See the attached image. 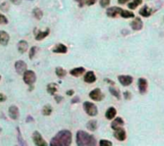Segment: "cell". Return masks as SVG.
Instances as JSON below:
<instances>
[{
  "label": "cell",
  "mask_w": 164,
  "mask_h": 146,
  "mask_svg": "<svg viewBox=\"0 0 164 146\" xmlns=\"http://www.w3.org/2000/svg\"><path fill=\"white\" fill-rule=\"evenodd\" d=\"M72 142V134L69 130H62L50 142L51 146H69Z\"/></svg>",
  "instance_id": "cell-1"
},
{
  "label": "cell",
  "mask_w": 164,
  "mask_h": 146,
  "mask_svg": "<svg viewBox=\"0 0 164 146\" xmlns=\"http://www.w3.org/2000/svg\"><path fill=\"white\" fill-rule=\"evenodd\" d=\"M76 143L79 146H95L96 139L92 135L88 133L79 130L76 134Z\"/></svg>",
  "instance_id": "cell-2"
},
{
  "label": "cell",
  "mask_w": 164,
  "mask_h": 146,
  "mask_svg": "<svg viewBox=\"0 0 164 146\" xmlns=\"http://www.w3.org/2000/svg\"><path fill=\"white\" fill-rule=\"evenodd\" d=\"M84 110L90 117H95L98 114V109H97L96 105L94 103H92V102L85 101L84 103Z\"/></svg>",
  "instance_id": "cell-3"
},
{
  "label": "cell",
  "mask_w": 164,
  "mask_h": 146,
  "mask_svg": "<svg viewBox=\"0 0 164 146\" xmlns=\"http://www.w3.org/2000/svg\"><path fill=\"white\" fill-rule=\"evenodd\" d=\"M23 80L24 82L29 85V86H32L36 80V76L35 74V72L34 71H25V73L23 74Z\"/></svg>",
  "instance_id": "cell-4"
},
{
  "label": "cell",
  "mask_w": 164,
  "mask_h": 146,
  "mask_svg": "<svg viewBox=\"0 0 164 146\" xmlns=\"http://www.w3.org/2000/svg\"><path fill=\"white\" fill-rule=\"evenodd\" d=\"M33 140L36 146H46L47 145L46 141L43 139L42 136L38 131H35L33 133Z\"/></svg>",
  "instance_id": "cell-5"
},
{
  "label": "cell",
  "mask_w": 164,
  "mask_h": 146,
  "mask_svg": "<svg viewBox=\"0 0 164 146\" xmlns=\"http://www.w3.org/2000/svg\"><path fill=\"white\" fill-rule=\"evenodd\" d=\"M89 98L94 101H101L104 98V95L102 93V91L99 88H97V89L92 90L89 93Z\"/></svg>",
  "instance_id": "cell-6"
},
{
  "label": "cell",
  "mask_w": 164,
  "mask_h": 146,
  "mask_svg": "<svg viewBox=\"0 0 164 146\" xmlns=\"http://www.w3.org/2000/svg\"><path fill=\"white\" fill-rule=\"evenodd\" d=\"M14 68H15V71L17 72L18 75H23L25 71L27 70V64L22 60H17L14 63Z\"/></svg>",
  "instance_id": "cell-7"
},
{
  "label": "cell",
  "mask_w": 164,
  "mask_h": 146,
  "mask_svg": "<svg viewBox=\"0 0 164 146\" xmlns=\"http://www.w3.org/2000/svg\"><path fill=\"white\" fill-rule=\"evenodd\" d=\"M138 89H139V93L141 95H144L147 93L148 90V81L144 78H140L138 79Z\"/></svg>",
  "instance_id": "cell-8"
},
{
  "label": "cell",
  "mask_w": 164,
  "mask_h": 146,
  "mask_svg": "<svg viewBox=\"0 0 164 146\" xmlns=\"http://www.w3.org/2000/svg\"><path fill=\"white\" fill-rule=\"evenodd\" d=\"M49 33H50V30L49 29H46L43 32L41 31V30H39V31L35 30V38H36V40L41 41V40L44 39L46 36H48Z\"/></svg>",
  "instance_id": "cell-9"
},
{
  "label": "cell",
  "mask_w": 164,
  "mask_h": 146,
  "mask_svg": "<svg viewBox=\"0 0 164 146\" xmlns=\"http://www.w3.org/2000/svg\"><path fill=\"white\" fill-rule=\"evenodd\" d=\"M114 138L116 139H118L119 141H124L127 138V134H126V131L122 128V127H120V128L114 130V134H113Z\"/></svg>",
  "instance_id": "cell-10"
},
{
  "label": "cell",
  "mask_w": 164,
  "mask_h": 146,
  "mask_svg": "<svg viewBox=\"0 0 164 146\" xmlns=\"http://www.w3.org/2000/svg\"><path fill=\"white\" fill-rule=\"evenodd\" d=\"M122 9L119 7H112V8H108L107 10V15L108 17H112V18H115L117 15L120 14Z\"/></svg>",
  "instance_id": "cell-11"
},
{
  "label": "cell",
  "mask_w": 164,
  "mask_h": 146,
  "mask_svg": "<svg viewBox=\"0 0 164 146\" xmlns=\"http://www.w3.org/2000/svg\"><path fill=\"white\" fill-rule=\"evenodd\" d=\"M131 27L134 31H140L143 28V22L141 20V18L134 17V19L131 22Z\"/></svg>",
  "instance_id": "cell-12"
},
{
  "label": "cell",
  "mask_w": 164,
  "mask_h": 146,
  "mask_svg": "<svg viewBox=\"0 0 164 146\" xmlns=\"http://www.w3.org/2000/svg\"><path fill=\"white\" fill-rule=\"evenodd\" d=\"M10 41V35L5 31H0V44L2 46H7Z\"/></svg>",
  "instance_id": "cell-13"
},
{
  "label": "cell",
  "mask_w": 164,
  "mask_h": 146,
  "mask_svg": "<svg viewBox=\"0 0 164 146\" xmlns=\"http://www.w3.org/2000/svg\"><path fill=\"white\" fill-rule=\"evenodd\" d=\"M9 116L12 119H17L19 118V110L15 105H12L9 108Z\"/></svg>",
  "instance_id": "cell-14"
},
{
  "label": "cell",
  "mask_w": 164,
  "mask_h": 146,
  "mask_svg": "<svg viewBox=\"0 0 164 146\" xmlns=\"http://www.w3.org/2000/svg\"><path fill=\"white\" fill-rule=\"evenodd\" d=\"M119 82L123 85V86H129L133 83V77L131 76H119L118 77Z\"/></svg>",
  "instance_id": "cell-15"
},
{
  "label": "cell",
  "mask_w": 164,
  "mask_h": 146,
  "mask_svg": "<svg viewBox=\"0 0 164 146\" xmlns=\"http://www.w3.org/2000/svg\"><path fill=\"white\" fill-rule=\"evenodd\" d=\"M84 80L86 83H93V82L96 81V76H95V74H94L92 71H89V72H87L86 74L85 75Z\"/></svg>",
  "instance_id": "cell-16"
},
{
  "label": "cell",
  "mask_w": 164,
  "mask_h": 146,
  "mask_svg": "<svg viewBox=\"0 0 164 146\" xmlns=\"http://www.w3.org/2000/svg\"><path fill=\"white\" fill-rule=\"evenodd\" d=\"M85 69L84 67H78V68L72 69L70 71V75L73 76V77H75V78H79L83 74H85Z\"/></svg>",
  "instance_id": "cell-17"
},
{
  "label": "cell",
  "mask_w": 164,
  "mask_h": 146,
  "mask_svg": "<svg viewBox=\"0 0 164 146\" xmlns=\"http://www.w3.org/2000/svg\"><path fill=\"white\" fill-rule=\"evenodd\" d=\"M53 52L57 53H67V47L64 44L59 43L53 48Z\"/></svg>",
  "instance_id": "cell-18"
},
{
  "label": "cell",
  "mask_w": 164,
  "mask_h": 146,
  "mask_svg": "<svg viewBox=\"0 0 164 146\" xmlns=\"http://www.w3.org/2000/svg\"><path fill=\"white\" fill-rule=\"evenodd\" d=\"M17 49H18V52L20 53H24L27 52L28 50V42L25 41V40H20L19 42L17 43Z\"/></svg>",
  "instance_id": "cell-19"
},
{
  "label": "cell",
  "mask_w": 164,
  "mask_h": 146,
  "mask_svg": "<svg viewBox=\"0 0 164 146\" xmlns=\"http://www.w3.org/2000/svg\"><path fill=\"white\" fill-rule=\"evenodd\" d=\"M116 114H117V111H116V109L114 108V107H109L107 110V112H106V118H107V119H113L114 118H115V116H116Z\"/></svg>",
  "instance_id": "cell-20"
},
{
  "label": "cell",
  "mask_w": 164,
  "mask_h": 146,
  "mask_svg": "<svg viewBox=\"0 0 164 146\" xmlns=\"http://www.w3.org/2000/svg\"><path fill=\"white\" fill-rule=\"evenodd\" d=\"M154 13V11L152 9H150L147 5H145L142 9H140L139 11V14L144 16V17H149L152 13Z\"/></svg>",
  "instance_id": "cell-21"
},
{
  "label": "cell",
  "mask_w": 164,
  "mask_h": 146,
  "mask_svg": "<svg viewBox=\"0 0 164 146\" xmlns=\"http://www.w3.org/2000/svg\"><path fill=\"white\" fill-rule=\"evenodd\" d=\"M124 120L122 119V118H116L112 122V128L113 130H116L118 128H120V127H122L124 125Z\"/></svg>",
  "instance_id": "cell-22"
},
{
  "label": "cell",
  "mask_w": 164,
  "mask_h": 146,
  "mask_svg": "<svg viewBox=\"0 0 164 146\" xmlns=\"http://www.w3.org/2000/svg\"><path fill=\"white\" fill-rule=\"evenodd\" d=\"M57 90H58V85L56 83H49L47 85V92L52 96H54L55 94H56Z\"/></svg>",
  "instance_id": "cell-23"
},
{
  "label": "cell",
  "mask_w": 164,
  "mask_h": 146,
  "mask_svg": "<svg viewBox=\"0 0 164 146\" xmlns=\"http://www.w3.org/2000/svg\"><path fill=\"white\" fill-rule=\"evenodd\" d=\"M86 127H87V129H88L89 131H91V132L95 131V130L97 129V127H98V125H97V121H96L95 119H91V120H89V121L87 122V124H86Z\"/></svg>",
  "instance_id": "cell-24"
},
{
  "label": "cell",
  "mask_w": 164,
  "mask_h": 146,
  "mask_svg": "<svg viewBox=\"0 0 164 146\" xmlns=\"http://www.w3.org/2000/svg\"><path fill=\"white\" fill-rule=\"evenodd\" d=\"M33 15H34L35 18H36L38 20H41V18H42V16H43V13H42V11H41V9L35 8V9L33 10Z\"/></svg>",
  "instance_id": "cell-25"
},
{
  "label": "cell",
  "mask_w": 164,
  "mask_h": 146,
  "mask_svg": "<svg viewBox=\"0 0 164 146\" xmlns=\"http://www.w3.org/2000/svg\"><path fill=\"white\" fill-rule=\"evenodd\" d=\"M109 92H111V94L113 96V97H115L117 99H120L121 98V96H120V91L117 89V88H115V87H109Z\"/></svg>",
  "instance_id": "cell-26"
},
{
  "label": "cell",
  "mask_w": 164,
  "mask_h": 146,
  "mask_svg": "<svg viewBox=\"0 0 164 146\" xmlns=\"http://www.w3.org/2000/svg\"><path fill=\"white\" fill-rule=\"evenodd\" d=\"M56 75H57L58 78H63L66 76V71L62 67H57L56 68Z\"/></svg>",
  "instance_id": "cell-27"
},
{
  "label": "cell",
  "mask_w": 164,
  "mask_h": 146,
  "mask_svg": "<svg viewBox=\"0 0 164 146\" xmlns=\"http://www.w3.org/2000/svg\"><path fill=\"white\" fill-rule=\"evenodd\" d=\"M52 111H53L52 106L49 105V104H46V105L43 106V108H42V115H43V116H50V115L52 114Z\"/></svg>",
  "instance_id": "cell-28"
},
{
  "label": "cell",
  "mask_w": 164,
  "mask_h": 146,
  "mask_svg": "<svg viewBox=\"0 0 164 146\" xmlns=\"http://www.w3.org/2000/svg\"><path fill=\"white\" fill-rule=\"evenodd\" d=\"M120 15L123 17V18H130V17H134V13L131 11H126V10H123L121 11L120 13Z\"/></svg>",
  "instance_id": "cell-29"
},
{
  "label": "cell",
  "mask_w": 164,
  "mask_h": 146,
  "mask_svg": "<svg viewBox=\"0 0 164 146\" xmlns=\"http://www.w3.org/2000/svg\"><path fill=\"white\" fill-rule=\"evenodd\" d=\"M142 1H143V0H134L133 2L128 4V7H129L130 10H134V9L137 8V6L142 4Z\"/></svg>",
  "instance_id": "cell-30"
},
{
  "label": "cell",
  "mask_w": 164,
  "mask_h": 146,
  "mask_svg": "<svg viewBox=\"0 0 164 146\" xmlns=\"http://www.w3.org/2000/svg\"><path fill=\"white\" fill-rule=\"evenodd\" d=\"M17 130V138H18V142H19L20 145H26V143L23 141V138H21V133H20V130L19 128H16Z\"/></svg>",
  "instance_id": "cell-31"
},
{
  "label": "cell",
  "mask_w": 164,
  "mask_h": 146,
  "mask_svg": "<svg viewBox=\"0 0 164 146\" xmlns=\"http://www.w3.org/2000/svg\"><path fill=\"white\" fill-rule=\"evenodd\" d=\"M36 51H38V48H36V46H34V47L31 48L30 53H29V58H30V59L34 58V57H35V54H36Z\"/></svg>",
  "instance_id": "cell-32"
},
{
  "label": "cell",
  "mask_w": 164,
  "mask_h": 146,
  "mask_svg": "<svg viewBox=\"0 0 164 146\" xmlns=\"http://www.w3.org/2000/svg\"><path fill=\"white\" fill-rule=\"evenodd\" d=\"M99 145L100 146H112V142L109 140H107V139H102V140H100Z\"/></svg>",
  "instance_id": "cell-33"
},
{
  "label": "cell",
  "mask_w": 164,
  "mask_h": 146,
  "mask_svg": "<svg viewBox=\"0 0 164 146\" xmlns=\"http://www.w3.org/2000/svg\"><path fill=\"white\" fill-rule=\"evenodd\" d=\"M0 24H2V25H6L8 24V19H7V17L2 14V13H0Z\"/></svg>",
  "instance_id": "cell-34"
},
{
  "label": "cell",
  "mask_w": 164,
  "mask_h": 146,
  "mask_svg": "<svg viewBox=\"0 0 164 146\" xmlns=\"http://www.w3.org/2000/svg\"><path fill=\"white\" fill-rule=\"evenodd\" d=\"M109 3H111V0H100V5L102 8H107Z\"/></svg>",
  "instance_id": "cell-35"
},
{
  "label": "cell",
  "mask_w": 164,
  "mask_h": 146,
  "mask_svg": "<svg viewBox=\"0 0 164 146\" xmlns=\"http://www.w3.org/2000/svg\"><path fill=\"white\" fill-rule=\"evenodd\" d=\"M0 9H1L2 11H4V12H8V10H9V4L7 2H3L1 5H0Z\"/></svg>",
  "instance_id": "cell-36"
},
{
  "label": "cell",
  "mask_w": 164,
  "mask_h": 146,
  "mask_svg": "<svg viewBox=\"0 0 164 146\" xmlns=\"http://www.w3.org/2000/svg\"><path fill=\"white\" fill-rule=\"evenodd\" d=\"M124 98H125V99H127V100H130V99L132 98V94H131V92H129V91H126V92H124Z\"/></svg>",
  "instance_id": "cell-37"
},
{
  "label": "cell",
  "mask_w": 164,
  "mask_h": 146,
  "mask_svg": "<svg viewBox=\"0 0 164 146\" xmlns=\"http://www.w3.org/2000/svg\"><path fill=\"white\" fill-rule=\"evenodd\" d=\"M97 0H85V4L88 6H92L96 3Z\"/></svg>",
  "instance_id": "cell-38"
},
{
  "label": "cell",
  "mask_w": 164,
  "mask_h": 146,
  "mask_svg": "<svg viewBox=\"0 0 164 146\" xmlns=\"http://www.w3.org/2000/svg\"><path fill=\"white\" fill-rule=\"evenodd\" d=\"M54 98H55V99H56V101H57L58 103L62 102V100L63 99V97H61V96H58V95H54Z\"/></svg>",
  "instance_id": "cell-39"
},
{
  "label": "cell",
  "mask_w": 164,
  "mask_h": 146,
  "mask_svg": "<svg viewBox=\"0 0 164 146\" xmlns=\"http://www.w3.org/2000/svg\"><path fill=\"white\" fill-rule=\"evenodd\" d=\"M75 1H77V3H78V5H79V7H84L85 6V0H75Z\"/></svg>",
  "instance_id": "cell-40"
},
{
  "label": "cell",
  "mask_w": 164,
  "mask_h": 146,
  "mask_svg": "<svg viewBox=\"0 0 164 146\" xmlns=\"http://www.w3.org/2000/svg\"><path fill=\"white\" fill-rule=\"evenodd\" d=\"M6 99H7V97L4 94L0 93V102H4V101H6Z\"/></svg>",
  "instance_id": "cell-41"
},
{
  "label": "cell",
  "mask_w": 164,
  "mask_h": 146,
  "mask_svg": "<svg viewBox=\"0 0 164 146\" xmlns=\"http://www.w3.org/2000/svg\"><path fill=\"white\" fill-rule=\"evenodd\" d=\"M78 102H80V98L79 97H74L72 98V100H71V103H78Z\"/></svg>",
  "instance_id": "cell-42"
},
{
  "label": "cell",
  "mask_w": 164,
  "mask_h": 146,
  "mask_svg": "<svg viewBox=\"0 0 164 146\" xmlns=\"http://www.w3.org/2000/svg\"><path fill=\"white\" fill-rule=\"evenodd\" d=\"M21 1H22V0H11V2L15 4V5H19L21 3Z\"/></svg>",
  "instance_id": "cell-43"
},
{
  "label": "cell",
  "mask_w": 164,
  "mask_h": 146,
  "mask_svg": "<svg viewBox=\"0 0 164 146\" xmlns=\"http://www.w3.org/2000/svg\"><path fill=\"white\" fill-rule=\"evenodd\" d=\"M66 95L67 96H73L74 95V90H68L66 92Z\"/></svg>",
  "instance_id": "cell-44"
},
{
  "label": "cell",
  "mask_w": 164,
  "mask_h": 146,
  "mask_svg": "<svg viewBox=\"0 0 164 146\" xmlns=\"http://www.w3.org/2000/svg\"><path fill=\"white\" fill-rule=\"evenodd\" d=\"M128 1H129V0H118V3H119V4H122V5H123V4H126V3H127Z\"/></svg>",
  "instance_id": "cell-45"
},
{
  "label": "cell",
  "mask_w": 164,
  "mask_h": 146,
  "mask_svg": "<svg viewBox=\"0 0 164 146\" xmlns=\"http://www.w3.org/2000/svg\"><path fill=\"white\" fill-rule=\"evenodd\" d=\"M34 121V119H33V118L31 117V116H28V118H27V122H29V121Z\"/></svg>",
  "instance_id": "cell-46"
},
{
  "label": "cell",
  "mask_w": 164,
  "mask_h": 146,
  "mask_svg": "<svg viewBox=\"0 0 164 146\" xmlns=\"http://www.w3.org/2000/svg\"><path fill=\"white\" fill-rule=\"evenodd\" d=\"M106 81H107V82H108V83H111V84H114V82H113V81H111V80L108 79V78H106Z\"/></svg>",
  "instance_id": "cell-47"
},
{
  "label": "cell",
  "mask_w": 164,
  "mask_h": 146,
  "mask_svg": "<svg viewBox=\"0 0 164 146\" xmlns=\"http://www.w3.org/2000/svg\"><path fill=\"white\" fill-rule=\"evenodd\" d=\"M29 1H33V0H29Z\"/></svg>",
  "instance_id": "cell-48"
},
{
  "label": "cell",
  "mask_w": 164,
  "mask_h": 146,
  "mask_svg": "<svg viewBox=\"0 0 164 146\" xmlns=\"http://www.w3.org/2000/svg\"><path fill=\"white\" fill-rule=\"evenodd\" d=\"M0 79H1V77H0Z\"/></svg>",
  "instance_id": "cell-49"
}]
</instances>
